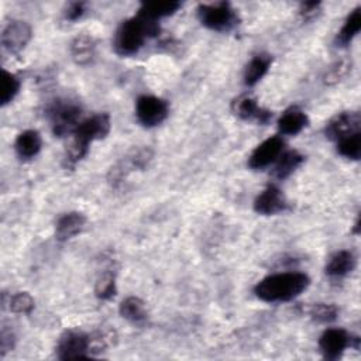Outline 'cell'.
Wrapping results in <instances>:
<instances>
[{"instance_id": "30bf717a", "label": "cell", "mask_w": 361, "mask_h": 361, "mask_svg": "<svg viewBox=\"0 0 361 361\" xmlns=\"http://www.w3.org/2000/svg\"><path fill=\"white\" fill-rule=\"evenodd\" d=\"M353 340L343 329H327L319 338V348L326 360H337L348 345H353Z\"/></svg>"}, {"instance_id": "5bb4252c", "label": "cell", "mask_w": 361, "mask_h": 361, "mask_svg": "<svg viewBox=\"0 0 361 361\" xmlns=\"http://www.w3.org/2000/svg\"><path fill=\"white\" fill-rule=\"evenodd\" d=\"M233 111L243 120H254L259 124H267L272 118V113L257 104V102L250 96L238 97L233 103Z\"/></svg>"}, {"instance_id": "f546056e", "label": "cell", "mask_w": 361, "mask_h": 361, "mask_svg": "<svg viewBox=\"0 0 361 361\" xmlns=\"http://www.w3.org/2000/svg\"><path fill=\"white\" fill-rule=\"evenodd\" d=\"M348 68H350V66H348L347 61L336 62V63L330 68V71L326 73L324 80H326L327 83H336V82H338L341 78H344V76L347 75Z\"/></svg>"}, {"instance_id": "ba28073f", "label": "cell", "mask_w": 361, "mask_h": 361, "mask_svg": "<svg viewBox=\"0 0 361 361\" xmlns=\"http://www.w3.org/2000/svg\"><path fill=\"white\" fill-rule=\"evenodd\" d=\"M90 353V336L78 331L68 330L65 331L56 345V354L61 360H73L87 357Z\"/></svg>"}, {"instance_id": "d4e9b609", "label": "cell", "mask_w": 361, "mask_h": 361, "mask_svg": "<svg viewBox=\"0 0 361 361\" xmlns=\"http://www.w3.org/2000/svg\"><path fill=\"white\" fill-rule=\"evenodd\" d=\"M337 151L348 159H358L361 157V133H354L337 141Z\"/></svg>"}, {"instance_id": "277c9868", "label": "cell", "mask_w": 361, "mask_h": 361, "mask_svg": "<svg viewBox=\"0 0 361 361\" xmlns=\"http://www.w3.org/2000/svg\"><path fill=\"white\" fill-rule=\"evenodd\" d=\"M80 107L71 100H55L48 107V118L51 121L52 131L56 137H63L69 133L73 134L80 123Z\"/></svg>"}, {"instance_id": "7c38bea8", "label": "cell", "mask_w": 361, "mask_h": 361, "mask_svg": "<svg viewBox=\"0 0 361 361\" xmlns=\"http://www.w3.org/2000/svg\"><path fill=\"white\" fill-rule=\"evenodd\" d=\"M283 140L281 137H269L262 141L248 158V166L252 169H262L275 162L283 152Z\"/></svg>"}, {"instance_id": "83f0119b", "label": "cell", "mask_w": 361, "mask_h": 361, "mask_svg": "<svg viewBox=\"0 0 361 361\" xmlns=\"http://www.w3.org/2000/svg\"><path fill=\"white\" fill-rule=\"evenodd\" d=\"M307 312L314 320L322 322V323H329V322L336 320L337 313H338V310L334 305H327V303H314L309 307Z\"/></svg>"}, {"instance_id": "9c48e42d", "label": "cell", "mask_w": 361, "mask_h": 361, "mask_svg": "<svg viewBox=\"0 0 361 361\" xmlns=\"http://www.w3.org/2000/svg\"><path fill=\"white\" fill-rule=\"evenodd\" d=\"M360 128L361 116L358 111H341L329 120L324 133L327 138L338 141L343 137L360 133Z\"/></svg>"}, {"instance_id": "7a4b0ae2", "label": "cell", "mask_w": 361, "mask_h": 361, "mask_svg": "<svg viewBox=\"0 0 361 361\" xmlns=\"http://www.w3.org/2000/svg\"><path fill=\"white\" fill-rule=\"evenodd\" d=\"M110 131V117L106 113L94 114L79 123L73 131V140L66 151L65 166H75L89 149V144L104 138Z\"/></svg>"}, {"instance_id": "44dd1931", "label": "cell", "mask_w": 361, "mask_h": 361, "mask_svg": "<svg viewBox=\"0 0 361 361\" xmlns=\"http://www.w3.org/2000/svg\"><path fill=\"white\" fill-rule=\"evenodd\" d=\"M94 51H96L94 39L89 35L83 34V35L76 37L72 41L71 54H72V58L75 59V62L79 65L89 63L94 56Z\"/></svg>"}, {"instance_id": "8992f818", "label": "cell", "mask_w": 361, "mask_h": 361, "mask_svg": "<svg viewBox=\"0 0 361 361\" xmlns=\"http://www.w3.org/2000/svg\"><path fill=\"white\" fill-rule=\"evenodd\" d=\"M152 158V151L149 148H137L133 149L126 158L118 161L109 171L107 179L111 186H118L131 171L144 169Z\"/></svg>"}, {"instance_id": "9a60e30c", "label": "cell", "mask_w": 361, "mask_h": 361, "mask_svg": "<svg viewBox=\"0 0 361 361\" xmlns=\"http://www.w3.org/2000/svg\"><path fill=\"white\" fill-rule=\"evenodd\" d=\"M86 223V219L82 213L79 212H71L65 213L63 216L59 217L55 226V235L56 240L59 241H66L76 234H79Z\"/></svg>"}, {"instance_id": "f1b7e54d", "label": "cell", "mask_w": 361, "mask_h": 361, "mask_svg": "<svg viewBox=\"0 0 361 361\" xmlns=\"http://www.w3.org/2000/svg\"><path fill=\"white\" fill-rule=\"evenodd\" d=\"M34 309V299L27 292H18L10 299V310L14 313H30Z\"/></svg>"}, {"instance_id": "cb8c5ba5", "label": "cell", "mask_w": 361, "mask_h": 361, "mask_svg": "<svg viewBox=\"0 0 361 361\" xmlns=\"http://www.w3.org/2000/svg\"><path fill=\"white\" fill-rule=\"evenodd\" d=\"M303 155L299 154L298 151H285L281 154V157L276 159V166L274 169V173L278 179H285L288 178L302 162H303Z\"/></svg>"}, {"instance_id": "603a6c76", "label": "cell", "mask_w": 361, "mask_h": 361, "mask_svg": "<svg viewBox=\"0 0 361 361\" xmlns=\"http://www.w3.org/2000/svg\"><path fill=\"white\" fill-rule=\"evenodd\" d=\"M120 314L134 324H142L147 320L145 303L135 296L126 298L120 305Z\"/></svg>"}, {"instance_id": "2e32d148", "label": "cell", "mask_w": 361, "mask_h": 361, "mask_svg": "<svg viewBox=\"0 0 361 361\" xmlns=\"http://www.w3.org/2000/svg\"><path fill=\"white\" fill-rule=\"evenodd\" d=\"M309 123V118L303 110L293 106L282 113L278 120V130L286 135H295L300 133Z\"/></svg>"}, {"instance_id": "ffe728a7", "label": "cell", "mask_w": 361, "mask_h": 361, "mask_svg": "<svg viewBox=\"0 0 361 361\" xmlns=\"http://www.w3.org/2000/svg\"><path fill=\"white\" fill-rule=\"evenodd\" d=\"M271 62L272 59L267 54H258L252 56L244 72V83L247 86H254L257 82H259L262 76L268 72Z\"/></svg>"}, {"instance_id": "484cf974", "label": "cell", "mask_w": 361, "mask_h": 361, "mask_svg": "<svg viewBox=\"0 0 361 361\" xmlns=\"http://www.w3.org/2000/svg\"><path fill=\"white\" fill-rule=\"evenodd\" d=\"M18 90H20L18 78L3 69L1 71V86H0V103H1V106H6L7 103H10L16 97Z\"/></svg>"}, {"instance_id": "1f68e13d", "label": "cell", "mask_w": 361, "mask_h": 361, "mask_svg": "<svg viewBox=\"0 0 361 361\" xmlns=\"http://www.w3.org/2000/svg\"><path fill=\"white\" fill-rule=\"evenodd\" d=\"M319 7H320L319 1H307V3L300 4L299 11L303 18L309 20V18H313L319 13Z\"/></svg>"}, {"instance_id": "6da1fadb", "label": "cell", "mask_w": 361, "mask_h": 361, "mask_svg": "<svg viewBox=\"0 0 361 361\" xmlns=\"http://www.w3.org/2000/svg\"><path fill=\"white\" fill-rule=\"evenodd\" d=\"M309 276L302 272H279L261 279L254 293L264 302H288L309 286Z\"/></svg>"}, {"instance_id": "8fae6325", "label": "cell", "mask_w": 361, "mask_h": 361, "mask_svg": "<svg viewBox=\"0 0 361 361\" xmlns=\"http://www.w3.org/2000/svg\"><path fill=\"white\" fill-rule=\"evenodd\" d=\"M31 27L21 20H11L1 31V45L11 54H18L31 39Z\"/></svg>"}, {"instance_id": "ac0fdd59", "label": "cell", "mask_w": 361, "mask_h": 361, "mask_svg": "<svg viewBox=\"0 0 361 361\" xmlns=\"http://www.w3.org/2000/svg\"><path fill=\"white\" fill-rule=\"evenodd\" d=\"M41 145H42V140L39 133L35 130H25L21 134H18L14 148L20 158L30 159L39 152Z\"/></svg>"}, {"instance_id": "d6986e66", "label": "cell", "mask_w": 361, "mask_h": 361, "mask_svg": "<svg viewBox=\"0 0 361 361\" xmlns=\"http://www.w3.org/2000/svg\"><path fill=\"white\" fill-rule=\"evenodd\" d=\"M179 7H180L179 1H148L141 4L138 10V16L152 21H158L162 17L173 14Z\"/></svg>"}, {"instance_id": "4dcf8cb0", "label": "cell", "mask_w": 361, "mask_h": 361, "mask_svg": "<svg viewBox=\"0 0 361 361\" xmlns=\"http://www.w3.org/2000/svg\"><path fill=\"white\" fill-rule=\"evenodd\" d=\"M85 13V3H79V1H75V3H71L68 6V8L65 10V18L69 20V21H75L78 18H80Z\"/></svg>"}, {"instance_id": "4fadbf2b", "label": "cell", "mask_w": 361, "mask_h": 361, "mask_svg": "<svg viewBox=\"0 0 361 361\" xmlns=\"http://www.w3.org/2000/svg\"><path fill=\"white\" fill-rule=\"evenodd\" d=\"M286 209V200L279 188L275 185L267 186L255 199L254 210L259 214H276Z\"/></svg>"}, {"instance_id": "d6a6232c", "label": "cell", "mask_w": 361, "mask_h": 361, "mask_svg": "<svg viewBox=\"0 0 361 361\" xmlns=\"http://www.w3.org/2000/svg\"><path fill=\"white\" fill-rule=\"evenodd\" d=\"M14 344V336L11 331H7L6 329L1 330L0 334V348H1V355H4L7 351H10L13 348Z\"/></svg>"}, {"instance_id": "5b68a950", "label": "cell", "mask_w": 361, "mask_h": 361, "mask_svg": "<svg viewBox=\"0 0 361 361\" xmlns=\"http://www.w3.org/2000/svg\"><path fill=\"white\" fill-rule=\"evenodd\" d=\"M197 17L204 27L214 31H230L238 24L235 10L226 1L200 4L197 7Z\"/></svg>"}, {"instance_id": "e0dca14e", "label": "cell", "mask_w": 361, "mask_h": 361, "mask_svg": "<svg viewBox=\"0 0 361 361\" xmlns=\"http://www.w3.org/2000/svg\"><path fill=\"white\" fill-rule=\"evenodd\" d=\"M355 267V257L351 251L340 250L334 252L327 265H326V274L331 278H341L350 274Z\"/></svg>"}, {"instance_id": "52a82bcc", "label": "cell", "mask_w": 361, "mask_h": 361, "mask_svg": "<svg viewBox=\"0 0 361 361\" xmlns=\"http://www.w3.org/2000/svg\"><path fill=\"white\" fill-rule=\"evenodd\" d=\"M168 103L157 96H141L135 104V114L144 127H155L168 116Z\"/></svg>"}, {"instance_id": "3957f363", "label": "cell", "mask_w": 361, "mask_h": 361, "mask_svg": "<svg viewBox=\"0 0 361 361\" xmlns=\"http://www.w3.org/2000/svg\"><path fill=\"white\" fill-rule=\"evenodd\" d=\"M159 32V25L157 21L144 18L141 16L131 17L121 23L116 32L114 49L118 55L127 56L135 54L149 37Z\"/></svg>"}, {"instance_id": "7402d4cb", "label": "cell", "mask_w": 361, "mask_h": 361, "mask_svg": "<svg viewBox=\"0 0 361 361\" xmlns=\"http://www.w3.org/2000/svg\"><path fill=\"white\" fill-rule=\"evenodd\" d=\"M360 28H361V8L357 7L348 14L341 30L337 32L336 35L337 47L348 45L353 41V38L358 34Z\"/></svg>"}, {"instance_id": "4316f807", "label": "cell", "mask_w": 361, "mask_h": 361, "mask_svg": "<svg viewBox=\"0 0 361 361\" xmlns=\"http://www.w3.org/2000/svg\"><path fill=\"white\" fill-rule=\"evenodd\" d=\"M94 293L102 300L111 299L116 295V278L113 272L106 271L99 276L94 285Z\"/></svg>"}]
</instances>
